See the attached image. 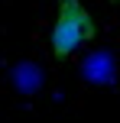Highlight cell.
<instances>
[{"mask_svg":"<svg viewBox=\"0 0 120 123\" xmlns=\"http://www.w3.org/2000/svg\"><path fill=\"white\" fill-rule=\"evenodd\" d=\"M94 36H97V26L91 19V13L81 6V0H58V13H55V23L49 32L52 55L58 62H65L81 45H88Z\"/></svg>","mask_w":120,"mask_h":123,"instance_id":"cell-1","label":"cell"},{"mask_svg":"<svg viewBox=\"0 0 120 123\" xmlns=\"http://www.w3.org/2000/svg\"><path fill=\"white\" fill-rule=\"evenodd\" d=\"M10 84L16 87L19 94H36L39 87L45 84V68L39 65V62H19V65L10 68Z\"/></svg>","mask_w":120,"mask_h":123,"instance_id":"cell-3","label":"cell"},{"mask_svg":"<svg viewBox=\"0 0 120 123\" xmlns=\"http://www.w3.org/2000/svg\"><path fill=\"white\" fill-rule=\"evenodd\" d=\"M110 3H120V0H110Z\"/></svg>","mask_w":120,"mask_h":123,"instance_id":"cell-4","label":"cell"},{"mask_svg":"<svg viewBox=\"0 0 120 123\" xmlns=\"http://www.w3.org/2000/svg\"><path fill=\"white\" fill-rule=\"evenodd\" d=\"M117 52L114 49H94L81 58V78L94 87H107L117 81Z\"/></svg>","mask_w":120,"mask_h":123,"instance_id":"cell-2","label":"cell"}]
</instances>
